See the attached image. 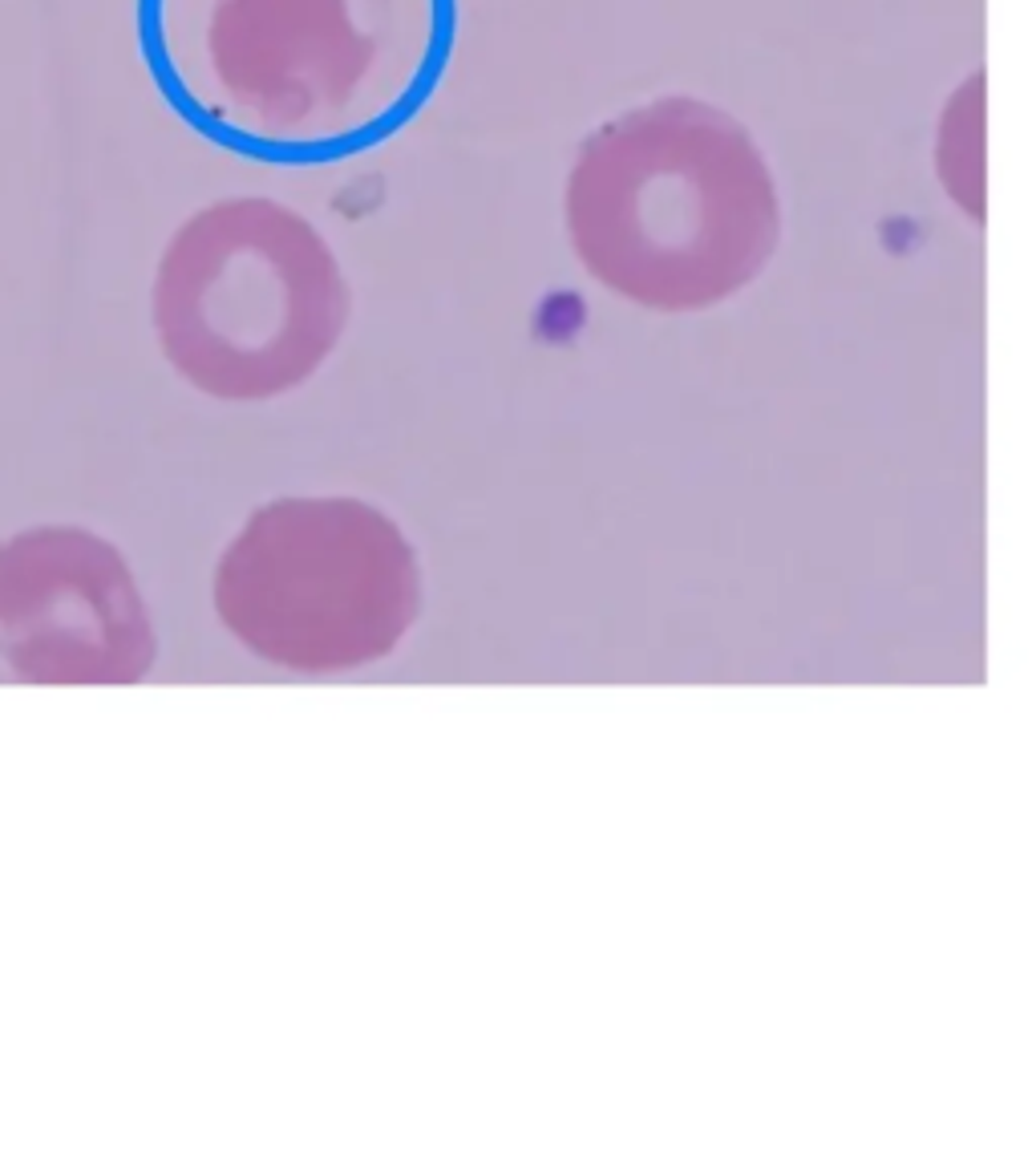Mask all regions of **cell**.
<instances>
[{"mask_svg": "<svg viewBox=\"0 0 1036 1166\" xmlns=\"http://www.w3.org/2000/svg\"><path fill=\"white\" fill-rule=\"evenodd\" d=\"M563 220L591 280L652 312L745 292L782 244V199L741 118L668 93L607 118L579 146Z\"/></svg>", "mask_w": 1036, "mask_h": 1166, "instance_id": "6da1fadb", "label": "cell"}, {"mask_svg": "<svg viewBox=\"0 0 1036 1166\" xmlns=\"http://www.w3.org/2000/svg\"><path fill=\"white\" fill-rule=\"evenodd\" d=\"M353 292L329 240L300 211L219 199L166 240L150 321L166 365L206 397L268 401L304 385L337 349Z\"/></svg>", "mask_w": 1036, "mask_h": 1166, "instance_id": "7a4b0ae2", "label": "cell"}, {"mask_svg": "<svg viewBox=\"0 0 1036 1166\" xmlns=\"http://www.w3.org/2000/svg\"><path fill=\"white\" fill-rule=\"evenodd\" d=\"M422 608L405 535L357 498H280L215 567V612L268 665L345 673L397 649Z\"/></svg>", "mask_w": 1036, "mask_h": 1166, "instance_id": "3957f363", "label": "cell"}, {"mask_svg": "<svg viewBox=\"0 0 1036 1166\" xmlns=\"http://www.w3.org/2000/svg\"><path fill=\"white\" fill-rule=\"evenodd\" d=\"M158 636L126 555L77 522L0 539V685H134Z\"/></svg>", "mask_w": 1036, "mask_h": 1166, "instance_id": "277c9868", "label": "cell"}, {"mask_svg": "<svg viewBox=\"0 0 1036 1166\" xmlns=\"http://www.w3.org/2000/svg\"><path fill=\"white\" fill-rule=\"evenodd\" d=\"M381 0H215L206 65L231 114L268 138L345 126L381 57Z\"/></svg>", "mask_w": 1036, "mask_h": 1166, "instance_id": "5b68a950", "label": "cell"}, {"mask_svg": "<svg viewBox=\"0 0 1036 1166\" xmlns=\"http://www.w3.org/2000/svg\"><path fill=\"white\" fill-rule=\"evenodd\" d=\"M936 174L972 220H984V73H972L936 126Z\"/></svg>", "mask_w": 1036, "mask_h": 1166, "instance_id": "8992f818", "label": "cell"}]
</instances>
